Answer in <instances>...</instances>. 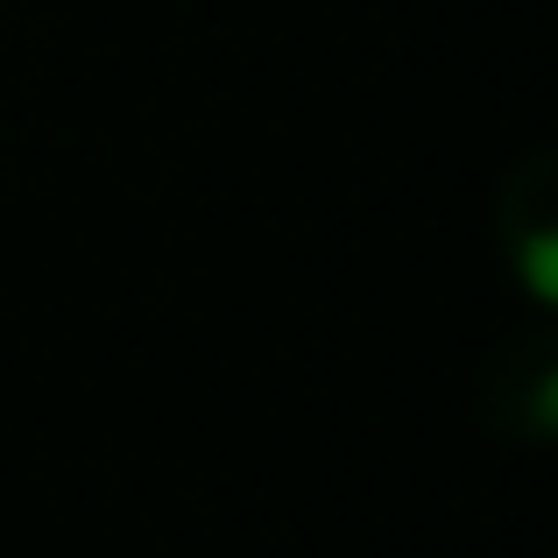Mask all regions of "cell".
Returning <instances> with one entry per match:
<instances>
[{
	"mask_svg": "<svg viewBox=\"0 0 558 558\" xmlns=\"http://www.w3.org/2000/svg\"><path fill=\"white\" fill-rule=\"evenodd\" d=\"M495 241H502V262L531 304H551L558 298V156L537 149L523 156L517 170L495 191Z\"/></svg>",
	"mask_w": 558,
	"mask_h": 558,
	"instance_id": "obj_1",
	"label": "cell"
},
{
	"mask_svg": "<svg viewBox=\"0 0 558 558\" xmlns=\"http://www.w3.org/2000/svg\"><path fill=\"white\" fill-rule=\"evenodd\" d=\"M488 417L495 432L523 438V446H545L551 424H558V354H551V332H523L495 354L488 368Z\"/></svg>",
	"mask_w": 558,
	"mask_h": 558,
	"instance_id": "obj_2",
	"label": "cell"
}]
</instances>
